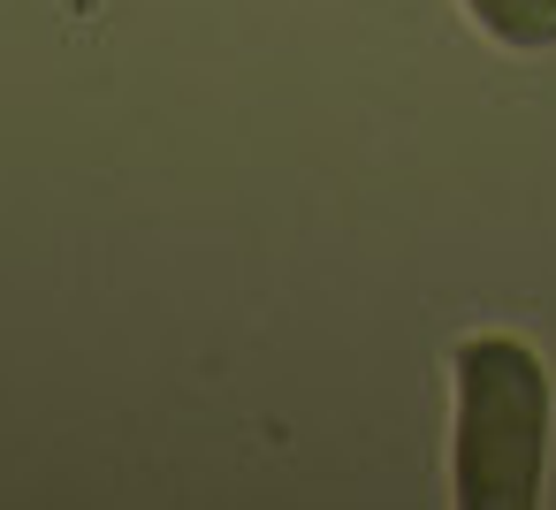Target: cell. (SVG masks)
<instances>
[{
    "label": "cell",
    "mask_w": 556,
    "mask_h": 510,
    "mask_svg": "<svg viewBox=\"0 0 556 510\" xmlns=\"http://www.w3.org/2000/svg\"><path fill=\"white\" fill-rule=\"evenodd\" d=\"M450 373H457V434H450L457 510H533L556 419L541 350L518 335H465Z\"/></svg>",
    "instance_id": "cell-1"
},
{
    "label": "cell",
    "mask_w": 556,
    "mask_h": 510,
    "mask_svg": "<svg viewBox=\"0 0 556 510\" xmlns=\"http://www.w3.org/2000/svg\"><path fill=\"white\" fill-rule=\"evenodd\" d=\"M465 16L510 54H548L556 47V0H465Z\"/></svg>",
    "instance_id": "cell-2"
}]
</instances>
